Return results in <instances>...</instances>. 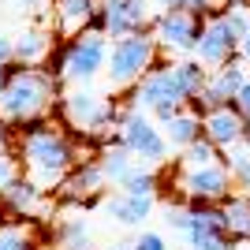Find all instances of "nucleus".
<instances>
[{
	"instance_id": "11",
	"label": "nucleus",
	"mask_w": 250,
	"mask_h": 250,
	"mask_svg": "<svg viewBox=\"0 0 250 250\" xmlns=\"http://www.w3.org/2000/svg\"><path fill=\"white\" fill-rule=\"evenodd\" d=\"M149 0H104L101 11L94 15L90 30H101L108 38H127V34L149 30Z\"/></svg>"
},
{
	"instance_id": "17",
	"label": "nucleus",
	"mask_w": 250,
	"mask_h": 250,
	"mask_svg": "<svg viewBox=\"0 0 250 250\" xmlns=\"http://www.w3.org/2000/svg\"><path fill=\"white\" fill-rule=\"evenodd\" d=\"M97 165H101L104 179H108V187H112V183H116V187H124V179L138 168V161H135V153L120 142V135H112L108 142H104L101 157H97Z\"/></svg>"
},
{
	"instance_id": "1",
	"label": "nucleus",
	"mask_w": 250,
	"mask_h": 250,
	"mask_svg": "<svg viewBox=\"0 0 250 250\" xmlns=\"http://www.w3.org/2000/svg\"><path fill=\"white\" fill-rule=\"evenodd\" d=\"M56 90H60V79L52 71L15 63L11 79H8V90L0 97V120H8L11 127H22L30 120H45L49 108L56 104Z\"/></svg>"
},
{
	"instance_id": "9",
	"label": "nucleus",
	"mask_w": 250,
	"mask_h": 250,
	"mask_svg": "<svg viewBox=\"0 0 250 250\" xmlns=\"http://www.w3.org/2000/svg\"><path fill=\"white\" fill-rule=\"evenodd\" d=\"M179 190L194 206H220V202L231 198L235 183H231L228 165L217 161V165H206V168H179Z\"/></svg>"
},
{
	"instance_id": "38",
	"label": "nucleus",
	"mask_w": 250,
	"mask_h": 250,
	"mask_svg": "<svg viewBox=\"0 0 250 250\" xmlns=\"http://www.w3.org/2000/svg\"><path fill=\"white\" fill-rule=\"evenodd\" d=\"M104 250H135V243H108Z\"/></svg>"
},
{
	"instance_id": "22",
	"label": "nucleus",
	"mask_w": 250,
	"mask_h": 250,
	"mask_svg": "<svg viewBox=\"0 0 250 250\" xmlns=\"http://www.w3.org/2000/svg\"><path fill=\"white\" fill-rule=\"evenodd\" d=\"M224 209V228L231 231L235 243H247L250 239V194H231L228 202H220Z\"/></svg>"
},
{
	"instance_id": "19",
	"label": "nucleus",
	"mask_w": 250,
	"mask_h": 250,
	"mask_svg": "<svg viewBox=\"0 0 250 250\" xmlns=\"http://www.w3.org/2000/svg\"><path fill=\"white\" fill-rule=\"evenodd\" d=\"M165 127V138L172 149H187L190 142H198V138H206V120H202L194 108H183V112H176Z\"/></svg>"
},
{
	"instance_id": "25",
	"label": "nucleus",
	"mask_w": 250,
	"mask_h": 250,
	"mask_svg": "<svg viewBox=\"0 0 250 250\" xmlns=\"http://www.w3.org/2000/svg\"><path fill=\"white\" fill-rule=\"evenodd\" d=\"M179 168H206V165H217L220 157V149L213 146V142H209V138H198V142H190L187 149H179Z\"/></svg>"
},
{
	"instance_id": "34",
	"label": "nucleus",
	"mask_w": 250,
	"mask_h": 250,
	"mask_svg": "<svg viewBox=\"0 0 250 250\" xmlns=\"http://www.w3.org/2000/svg\"><path fill=\"white\" fill-rule=\"evenodd\" d=\"M11 142H15L11 124H8V120H0V153H11Z\"/></svg>"
},
{
	"instance_id": "24",
	"label": "nucleus",
	"mask_w": 250,
	"mask_h": 250,
	"mask_svg": "<svg viewBox=\"0 0 250 250\" xmlns=\"http://www.w3.org/2000/svg\"><path fill=\"white\" fill-rule=\"evenodd\" d=\"M224 165H228L231 183L239 187V194H250V142L228 149V153H224Z\"/></svg>"
},
{
	"instance_id": "21",
	"label": "nucleus",
	"mask_w": 250,
	"mask_h": 250,
	"mask_svg": "<svg viewBox=\"0 0 250 250\" xmlns=\"http://www.w3.org/2000/svg\"><path fill=\"white\" fill-rule=\"evenodd\" d=\"M49 52H52V34L42 26H26L15 38V63H22V67H38L42 60H49Z\"/></svg>"
},
{
	"instance_id": "10",
	"label": "nucleus",
	"mask_w": 250,
	"mask_h": 250,
	"mask_svg": "<svg viewBox=\"0 0 250 250\" xmlns=\"http://www.w3.org/2000/svg\"><path fill=\"white\" fill-rule=\"evenodd\" d=\"M202 26H206V19L194 15V11H157L153 22H149L161 52H183V56L194 52V45L202 38Z\"/></svg>"
},
{
	"instance_id": "7",
	"label": "nucleus",
	"mask_w": 250,
	"mask_h": 250,
	"mask_svg": "<svg viewBox=\"0 0 250 250\" xmlns=\"http://www.w3.org/2000/svg\"><path fill=\"white\" fill-rule=\"evenodd\" d=\"M120 142L135 153L138 165H149V168L168 165V153H172V146L165 138V127L157 124L149 112H138L131 104H127V116L120 124Z\"/></svg>"
},
{
	"instance_id": "26",
	"label": "nucleus",
	"mask_w": 250,
	"mask_h": 250,
	"mask_svg": "<svg viewBox=\"0 0 250 250\" xmlns=\"http://www.w3.org/2000/svg\"><path fill=\"white\" fill-rule=\"evenodd\" d=\"M157 187H161V176H157V168L149 165H138L131 176L124 179V194H157Z\"/></svg>"
},
{
	"instance_id": "31",
	"label": "nucleus",
	"mask_w": 250,
	"mask_h": 250,
	"mask_svg": "<svg viewBox=\"0 0 250 250\" xmlns=\"http://www.w3.org/2000/svg\"><path fill=\"white\" fill-rule=\"evenodd\" d=\"M135 250H168V243H165V235H161V231H138Z\"/></svg>"
},
{
	"instance_id": "35",
	"label": "nucleus",
	"mask_w": 250,
	"mask_h": 250,
	"mask_svg": "<svg viewBox=\"0 0 250 250\" xmlns=\"http://www.w3.org/2000/svg\"><path fill=\"white\" fill-rule=\"evenodd\" d=\"M15 8H22V11H42L45 0H15Z\"/></svg>"
},
{
	"instance_id": "2",
	"label": "nucleus",
	"mask_w": 250,
	"mask_h": 250,
	"mask_svg": "<svg viewBox=\"0 0 250 250\" xmlns=\"http://www.w3.org/2000/svg\"><path fill=\"white\" fill-rule=\"evenodd\" d=\"M19 157L22 168L34 183H42L45 190H56L60 179L75 168V146L71 138L56 131V127H38V131H19Z\"/></svg>"
},
{
	"instance_id": "32",
	"label": "nucleus",
	"mask_w": 250,
	"mask_h": 250,
	"mask_svg": "<svg viewBox=\"0 0 250 250\" xmlns=\"http://www.w3.org/2000/svg\"><path fill=\"white\" fill-rule=\"evenodd\" d=\"M15 63V38L11 34H0V67Z\"/></svg>"
},
{
	"instance_id": "8",
	"label": "nucleus",
	"mask_w": 250,
	"mask_h": 250,
	"mask_svg": "<svg viewBox=\"0 0 250 250\" xmlns=\"http://www.w3.org/2000/svg\"><path fill=\"white\" fill-rule=\"evenodd\" d=\"M247 79H250V63L243 60V56H235V60H228L224 67H213V71H209V83L202 86L194 97H190L187 108H194V112L206 120L209 112L235 104V94L243 90V83H247Z\"/></svg>"
},
{
	"instance_id": "27",
	"label": "nucleus",
	"mask_w": 250,
	"mask_h": 250,
	"mask_svg": "<svg viewBox=\"0 0 250 250\" xmlns=\"http://www.w3.org/2000/svg\"><path fill=\"white\" fill-rule=\"evenodd\" d=\"M0 250H38V243L22 224H0Z\"/></svg>"
},
{
	"instance_id": "5",
	"label": "nucleus",
	"mask_w": 250,
	"mask_h": 250,
	"mask_svg": "<svg viewBox=\"0 0 250 250\" xmlns=\"http://www.w3.org/2000/svg\"><path fill=\"white\" fill-rule=\"evenodd\" d=\"M157 63H161V45H157L153 30H138L112 42L104 71H108L112 86H138Z\"/></svg>"
},
{
	"instance_id": "30",
	"label": "nucleus",
	"mask_w": 250,
	"mask_h": 250,
	"mask_svg": "<svg viewBox=\"0 0 250 250\" xmlns=\"http://www.w3.org/2000/svg\"><path fill=\"white\" fill-rule=\"evenodd\" d=\"M165 220H168V228H176V231H183V235H187V228H190V209L168 206V209H165Z\"/></svg>"
},
{
	"instance_id": "13",
	"label": "nucleus",
	"mask_w": 250,
	"mask_h": 250,
	"mask_svg": "<svg viewBox=\"0 0 250 250\" xmlns=\"http://www.w3.org/2000/svg\"><path fill=\"white\" fill-rule=\"evenodd\" d=\"M190 250H235L231 231L224 228L220 206H190V228H187Z\"/></svg>"
},
{
	"instance_id": "6",
	"label": "nucleus",
	"mask_w": 250,
	"mask_h": 250,
	"mask_svg": "<svg viewBox=\"0 0 250 250\" xmlns=\"http://www.w3.org/2000/svg\"><path fill=\"white\" fill-rule=\"evenodd\" d=\"M108 34L101 30H83L75 34L67 49L60 52V67H52V75L60 83H75V86H86L101 67H108Z\"/></svg>"
},
{
	"instance_id": "23",
	"label": "nucleus",
	"mask_w": 250,
	"mask_h": 250,
	"mask_svg": "<svg viewBox=\"0 0 250 250\" xmlns=\"http://www.w3.org/2000/svg\"><path fill=\"white\" fill-rule=\"evenodd\" d=\"M56 250H94V231L83 217H67L56 224Z\"/></svg>"
},
{
	"instance_id": "20",
	"label": "nucleus",
	"mask_w": 250,
	"mask_h": 250,
	"mask_svg": "<svg viewBox=\"0 0 250 250\" xmlns=\"http://www.w3.org/2000/svg\"><path fill=\"white\" fill-rule=\"evenodd\" d=\"M97 11H101L97 0H56V26L63 34H83L90 30Z\"/></svg>"
},
{
	"instance_id": "4",
	"label": "nucleus",
	"mask_w": 250,
	"mask_h": 250,
	"mask_svg": "<svg viewBox=\"0 0 250 250\" xmlns=\"http://www.w3.org/2000/svg\"><path fill=\"white\" fill-rule=\"evenodd\" d=\"M60 112L63 120L75 127V131H83V135L90 138H101L116 135V127L124 124L127 116V104H116L108 101V97L94 94V90H86V86H75V90H67V94L60 97Z\"/></svg>"
},
{
	"instance_id": "33",
	"label": "nucleus",
	"mask_w": 250,
	"mask_h": 250,
	"mask_svg": "<svg viewBox=\"0 0 250 250\" xmlns=\"http://www.w3.org/2000/svg\"><path fill=\"white\" fill-rule=\"evenodd\" d=\"M235 108H239V112L250 120V79L243 83V90H239V94H235Z\"/></svg>"
},
{
	"instance_id": "14",
	"label": "nucleus",
	"mask_w": 250,
	"mask_h": 250,
	"mask_svg": "<svg viewBox=\"0 0 250 250\" xmlns=\"http://www.w3.org/2000/svg\"><path fill=\"white\" fill-rule=\"evenodd\" d=\"M104 190H108V179H104L101 165H97V161H86V165H75L71 172L60 179L56 198L67 202V206H94V202H104Z\"/></svg>"
},
{
	"instance_id": "12",
	"label": "nucleus",
	"mask_w": 250,
	"mask_h": 250,
	"mask_svg": "<svg viewBox=\"0 0 250 250\" xmlns=\"http://www.w3.org/2000/svg\"><path fill=\"white\" fill-rule=\"evenodd\" d=\"M239 38H235V30H231L228 22H224V15L220 11H213L206 19V26H202V38H198V45H194V60H202L213 71V67H224L228 60H235L239 56Z\"/></svg>"
},
{
	"instance_id": "16",
	"label": "nucleus",
	"mask_w": 250,
	"mask_h": 250,
	"mask_svg": "<svg viewBox=\"0 0 250 250\" xmlns=\"http://www.w3.org/2000/svg\"><path fill=\"white\" fill-rule=\"evenodd\" d=\"M157 206V194H108L104 198V213L108 217H116L120 224H127V228H142L149 220V213H153Z\"/></svg>"
},
{
	"instance_id": "37",
	"label": "nucleus",
	"mask_w": 250,
	"mask_h": 250,
	"mask_svg": "<svg viewBox=\"0 0 250 250\" xmlns=\"http://www.w3.org/2000/svg\"><path fill=\"white\" fill-rule=\"evenodd\" d=\"M239 56L250 63V30H247V38H243V45H239Z\"/></svg>"
},
{
	"instance_id": "36",
	"label": "nucleus",
	"mask_w": 250,
	"mask_h": 250,
	"mask_svg": "<svg viewBox=\"0 0 250 250\" xmlns=\"http://www.w3.org/2000/svg\"><path fill=\"white\" fill-rule=\"evenodd\" d=\"M11 67H15V63H8V67H0V97H4V90H8V79H11Z\"/></svg>"
},
{
	"instance_id": "15",
	"label": "nucleus",
	"mask_w": 250,
	"mask_h": 250,
	"mask_svg": "<svg viewBox=\"0 0 250 250\" xmlns=\"http://www.w3.org/2000/svg\"><path fill=\"white\" fill-rule=\"evenodd\" d=\"M206 138L220 149V153H228V149H235V146H247L250 142V120L235 108V104L217 108V112L206 116Z\"/></svg>"
},
{
	"instance_id": "28",
	"label": "nucleus",
	"mask_w": 250,
	"mask_h": 250,
	"mask_svg": "<svg viewBox=\"0 0 250 250\" xmlns=\"http://www.w3.org/2000/svg\"><path fill=\"white\" fill-rule=\"evenodd\" d=\"M161 4V11H194V15H213V11H220V4L224 0H157Z\"/></svg>"
},
{
	"instance_id": "29",
	"label": "nucleus",
	"mask_w": 250,
	"mask_h": 250,
	"mask_svg": "<svg viewBox=\"0 0 250 250\" xmlns=\"http://www.w3.org/2000/svg\"><path fill=\"white\" fill-rule=\"evenodd\" d=\"M19 176H22V161L11 157V153H0V194H4Z\"/></svg>"
},
{
	"instance_id": "3",
	"label": "nucleus",
	"mask_w": 250,
	"mask_h": 250,
	"mask_svg": "<svg viewBox=\"0 0 250 250\" xmlns=\"http://www.w3.org/2000/svg\"><path fill=\"white\" fill-rule=\"evenodd\" d=\"M127 104L138 108V112H149L157 124H168L176 112H183L190 104V90L183 86L176 63H157L138 86H131V101Z\"/></svg>"
},
{
	"instance_id": "18",
	"label": "nucleus",
	"mask_w": 250,
	"mask_h": 250,
	"mask_svg": "<svg viewBox=\"0 0 250 250\" xmlns=\"http://www.w3.org/2000/svg\"><path fill=\"white\" fill-rule=\"evenodd\" d=\"M42 194H45V187H42V183H34V179L22 172L11 187L0 194V206L8 209V213H15V217H26V213H34V209L42 206Z\"/></svg>"
}]
</instances>
